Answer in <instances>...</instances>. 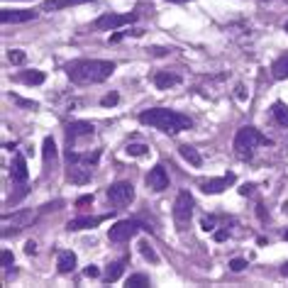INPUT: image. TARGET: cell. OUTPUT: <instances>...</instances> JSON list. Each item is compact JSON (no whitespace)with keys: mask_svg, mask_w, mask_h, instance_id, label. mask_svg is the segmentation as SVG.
I'll return each mask as SVG.
<instances>
[{"mask_svg":"<svg viewBox=\"0 0 288 288\" xmlns=\"http://www.w3.org/2000/svg\"><path fill=\"white\" fill-rule=\"evenodd\" d=\"M115 64L113 61H103V59H78L66 66V76L71 78V83L76 86H93L103 83L113 76Z\"/></svg>","mask_w":288,"mask_h":288,"instance_id":"obj_1","label":"cell"},{"mask_svg":"<svg viewBox=\"0 0 288 288\" xmlns=\"http://www.w3.org/2000/svg\"><path fill=\"white\" fill-rule=\"evenodd\" d=\"M139 122L142 125H149L154 130L164 132V135H178L183 130H191L193 120L178 110H169V108H152V110H144L139 113Z\"/></svg>","mask_w":288,"mask_h":288,"instance_id":"obj_2","label":"cell"},{"mask_svg":"<svg viewBox=\"0 0 288 288\" xmlns=\"http://www.w3.org/2000/svg\"><path fill=\"white\" fill-rule=\"evenodd\" d=\"M264 144H271V139L261 135L256 127H242L234 135V149L239 156H251L256 147H264Z\"/></svg>","mask_w":288,"mask_h":288,"instance_id":"obj_3","label":"cell"},{"mask_svg":"<svg viewBox=\"0 0 288 288\" xmlns=\"http://www.w3.org/2000/svg\"><path fill=\"white\" fill-rule=\"evenodd\" d=\"M139 230H149L147 225H142L139 220H120L115 222L110 232H108V239L110 242H115V244H122V242H130L132 237H135Z\"/></svg>","mask_w":288,"mask_h":288,"instance_id":"obj_4","label":"cell"},{"mask_svg":"<svg viewBox=\"0 0 288 288\" xmlns=\"http://www.w3.org/2000/svg\"><path fill=\"white\" fill-rule=\"evenodd\" d=\"M193 217V195L188 191H181L176 203H173V220L178 225V230H186Z\"/></svg>","mask_w":288,"mask_h":288,"instance_id":"obj_5","label":"cell"},{"mask_svg":"<svg viewBox=\"0 0 288 288\" xmlns=\"http://www.w3.org/2000/svg\"><path fill=\"white\" fill-rule=\"evenodd\" d=\"M108 200H110V205H115V208L130 205V203L135 200V186L127 183V181H117V183H113V186L108 188Z\"/></svg>","mask_w":288,"mask_h":288,"instance_id":"obj_6","label":"cell"},{"mask_svg":"<svg viewBox=\"0 0 288 288\" xmlns=\"http://www.w3.org/2000/svg\"><path fill=\"white\" fill-rule=\"evenodd\" d=\"M137 22V13H105L96 20L98 30H117V27H125V25H132Z\"/></svg>","mask_w":288,"mask_h":288,"instance_id":"obj_7","label":"cell"},{"mask_svg":"<svg viewBox=\"0 0 288 288\" xmlns=\"http://www.w3.org/2000/svg\"><path fill=\"white\" fill-rule=\"evenodd\" d=\"M35 212L32 210H18L13 212V215H3V234H8V232H20L25 230V227H30L32 222H35Z\"/></svg>","mask_w":288,"mask_h":288,"instance_id":"obj_8","label":"cell"},{"mask_svg":"<svg viewBox=\"0 0 288 288\" xmlns=\"http://www.w3.org/2000/svg\"><path fill=\"white\" fill-rule=\"evenodd\" d=\"M91 176H93L91 164H83V161H71V164H69V169H66V181H71V183H76V186L88 183V181H91Z\"/></svg>","mask_w":288,"mask_h":288,"instance_id":"obj_9","label":"cell"},{"mask_svg":"<svg viewBox=\"0 0 288 288\" xmlns=\"http://www.w3.org/2000/svg\"><path fill=\"white\" fill-rule=\"evenodd\" d=\"M234 181H237V176H234V173H225V176H220V178L200 181V191L208 193V195H215V193H222L225 188H230Z\"/></svg>","mask_w":288,"mask_h":288,"instance_id":"obj_10","label":"cell"},{"mask_svg":"<svg viewBox=\"0 0 288 288\" xmlns=\"http://www.w3.org/2000/svg\"><path fill=\"white\" fill-rule=\"evenodd\" d=\"M147 186L156 193L164 191V188H169V173H166V169H164L161 164H156L152 171L147 173Z\"/></svg>","mask_w":288,"mask_h":288,"instance_id":"obj_11","label":"cell"},{"mask_svg":"<svg viewBox=\"0 0 288 288\" xmlns=\"http://www.w3.org/2000/svg\"><path fill=\"white\" fill-rule=\"evenodd\" d=\"M30 20H37L35 10H0L3 25H20V22H30Z\"/></svg>","mask_w":288,"mask_h":288,"instance_id":"obj_12","label":"cell"},{"mask_svg":"<svg viewBox=\"0 0 288 288\" xmlns=\"http://www.w3.org/2000/svg\"><path fill=\"white\" fill-rule=\"evenodd\" d=\"M96 127L91 122H71L66 127V139H69V147H74V142L81 139V137H93Z\"/></svg>","mask_w":288,"mask_h":288,"instance_id":"obj_13","label":"cell"},{"mask_svg":"<svg viewBox=\"0 0 288 288\" xmlns=\"http://www.w3.org/2000/svg\"><path fill=\"white\" fill-rule=\"evenodd\" d=\"M10 176H13V181H15V183H25V181H27L30 171H27V161H25V156H22V154H15V156H13Z\"/></svg>","mask_w":288,"mask_h":288,"instance_id":"obj_14","label":"cell"},{"mask_svg":"<svg viewBox=\"0 0 288 288\" xmlns=\"http://www.w3.org/2000/svg\"><path fill=\"white\" fill-rule=\"evenodd\" d=\"M178 83H181V76H178V74H171V71H159V74L154 76V86L161 88V91H169V88L178 86Z\"/></svg>","mask_w":288,"mask_h":288,"instance_id":"obj_15","label":"cell"},{"mask_svg":"<svg viewBox=\"0 0 288 288\" xmlns=\"http://www.w3.org/2000/svg\"><path fill=\"white\" fill-rule=\"evenodd\" d=\"M86 3H93V0H44V10L52 13V10H64V8H74V5H86Z\"/></svg>","mask_w":288,"mask_h":288,"instance_id":"obj_16","label":"cell"},{"mask_svg":"<svg viewBox=\"0 0 288 288\" xmlns=\"http://www.w3.org/2000/svg\"><path fill=\"white\" fill-rule=\"evenodd\" d=\"M105 217H76V220H71L66 227L71 232H78V230H88V227H96V225H100Z\"/></svg>","mask_w":288,"mask_h":288,"instance_id":"obj_17","label":"cell"},{"mask_svg":"<svg viewBox=\"0 0 288 288\" xmlns=\"http://www.w3.org/2000/svg\"><path fill=\"white\" fill-rule=\"evenodd\" d=\"M57 266L61 273H71V271L76 269V254L74 251H61L57 259Z\"/></svg>","mask_w":288,"mask_h":288,"instance_id":"obj_18","label":"cell"},{"mask_svg":"<svg viewBox=\"0 0 288 288\" xmlns=\"http://www.w3.org/2000/svg\"><path fill=\"white\" fill-rule=\"evenodd\" d=\"M178 154H181V156H183L191 166H195V169H198V166H203V156L198 154V149H193V147H188V144L178 147Z\"/></svg>","mask_w":288,"mask_h":288,"instance_id":"obj_19","label":"cell"},{"mask_svg":"<svg viewBox=\"0 0 288 288\" xmlns=\"http://www.w3.org/2000/svg\"><path fill=\"white\" fill-rule=\"evenodd\" d=\"M271 113H273V120H276L281 127H288V105H286V103L276 100V103H273V108H271Z\"/></svg>","mask_w":288,"mask_h":288,"instance_id":"obj_20","label":"cell"},{"mask_svg":"<svg viewBox=\"0 0 288 288\" xmlns=\"http://www.w3.org/2000/svg\"><path fill=\"white\" fill-rule=\"evenodd\" d=\"M20 81L22 83H27V86H42L44 83V71H37V69H32V71H25V74H20Z\"/></svg>","mask_w":288,"mask_h":288,"instance_id":"obj_21","label":"cell"},{"mask_svg":"<svg viewBox=\"0 0 288 288\" xmlns=\"http://www.w3.org/2000/svg\"><path fill=\"white\" fill-rule=\"evenodd\" d=\"M271 74H273V78H278V81H286V78H288V54L273 61Z\"/></svg>","mask_w":288,"mask_h":288,"instance_id":"obj_22","label":"cell"},{"mask_svg":"<svg viewBox=\"0 0 288 288\" xmlns=\"http://www.w3.org/2000/svg\"><path fill=\"white\" fill-rule=\"evenodd\" d=\"M42 154H44V161H54L57 159V142L54 137H44V144H42Z\"/></svg>","mask_w":288,"mask_h":288,"instance_id":"obj_23","label":"cell"},{"mask_svg":"<svg viewBox=\"0 0 288 288\" xmlns=\"http://www.w3.org/2000/svg\"><path fill=\"white\" fill-rule=\"evenodd\" d=\"M122 269H125V259H122V261H115V264H110L108 271H105V281H108V283L117 281V278L122 276Z\"/></svg>","mask_w":288,"mask_h":288,"instance_id":"obj_24","label":"cell"},{"mask_svg":"<svg viewBox=\"0 0 288 288\" xmlns=\"http://www.w3.org/2000/svg\"><path fill=\"white\" fill-rule=\"evenodd\" d=\"M139 251H142V256H144L147 261H152V264L159 261V256H156V251H154V247L149 242H139Z\"/></svg>","mask_w":288,"mask_h":288,"instance_id":"obj_25","label":"cell"},{"mask_svg":"<svg viewBox=\"0 0 288 288\" xmlns=\"http://www.w3.org/2000/svg\"><path fill=\"white\" fill-rule=\"evenodd\" d=\"M127 286L130 288H147V286H152V283H149V278H147L144 273H135V276L127 278Z\"/></svg>","mask_w":288,"mask_h":288,"instance_id":"obj_26","label":"cell"},{"mask_svg":"<svg viewBox=\"0 0 288 288\" xmlns=\"http://www.w3.org/2000/svg\"><path fill=\"white\" fill-rule=\"evenodd\" d=\"M8 59H10V64H15V66H22V64L27 61V54H25V52H20V49H13V52L8 54Z\"/></svg>","mask_w":288,"mask_h":288,"instance_id":"obj_27","label":"cell"},{"mask_svg":"<svg viewBox=\"0 0 288 288\" xmlns=\"http://www.w3.org/2000/svg\"><path fill=\"white\" fill-rule=\"evenodd\" d=\"M125 152L130 154V156H144V154L149 152V147H147V144H130Z\"/></svg>","mask_w":288,"mask_h":288,"instance_id":"obj_28","label":"cell"},{"mask_svg":"<svg viewBox=\"0 0 288 288\" xmlns=\"http://www.w3.org/2000/svg\"><path fill=\"white\" fill-rule=\"evenodd\" d=\"M117 100H120V96H117V93H110V96H105L100 100V105H103V108H113V105H117Z\"/></svg>","mask_w":288,"mask_h":288,"instance_id":"obj_29","label":"cell"},{"mask_svg":"<svg viewBox=\"0 0 288 288\" xmlns=\"http://www.w3.org/2000/svg\"><path fill=\"white\" fill-rule=\"evenodd\" d=\"M215 225H217V220H215V217H203V220H200V227H203L205 232H212V230H215Z\"/></svg>","mask_w":288,"mask_h":288,"instance_id":"obj_30","label":"cell"},{"mask_svg":"<svg viewBox=\"0 0 288 288\" xmlns=\"http://www.w3.org/2000/svg\"><path fill=\"white\" fill-rule=\"evenodd\" d=\"M13 251H8V249H3V269H10L13 266Z\"/></svg>","mask_w":288,"mask_h":288,"instance_id":"obj_31","label":"cell"},{"mask_svg":"<svg viewBox=\"0 0 288 288\" xmlns=\"http://www.w3.org/2000/svg\"><path fill=\"white\" fill-rule=\"evenodd\" d=\"M25 254H27V256H35V254H37V242H35V239L25 242Z\"/></svg>","mask_w":288,"mask_h":288,"instance_id":"obj_32","label":"cell"},{"mask_svg":"<svg viewBox=\"0 0 288 288\" xmlns=\"http://www.w3.org/2000/svg\"><path fill=\"white\" fill-rule=\"evenodd\" d=\"M86 205H93V195H81L76 200V208H86Z\"/></svg>","mask_w":288,"mask_h":288,"instance_id":"obj_33","label":"cell"},{"mask_svg":"<svg viewBox=\"0 0 288 288\" xmlns=\"http://www.w3.org/2000/svg\"><path fill=\"white\" fill-rule=\"evenodd\" d=\"M13 100H15L18 105H22V108H32V110L37 108V103H35V100H22V98H18V96H13Z\"/></svg>","mask_w":288,"mask_h":288,"instance_id":"obj_34","label":"cell"},{"mask_svg":"<svg viewBox=\"0 0 288 288\" xmlns=\"http://www.w3.org/2000/svg\"><path fill=\"white\" fill-rule=\"evenodd\" d=\"M244 266H247V261H244V259H232V261H230V269L232 271H242Z\"/></svg>","mask_w":288,"mask_h":288,"instance_id":"obj_35","label":"cell"},{"mask_svg":"<svg viewBox=\"0 0 288 288\" xmlns=\"http://www.w3.org/2000/svg\"><path fill=\"white\" fill-rule=\"evenodd\" d=\"M234 91H237L234 96H237V100H239V103H244V100H247V93H244V86H242V83H239Z\"/></svg>","mask_w":288,"mask_h":288,"instance_id":"obj_36","label":"cell"},{"mask_svg":"<svg viewBox=\"0 0 288 288\" xmlns=\"http://www.w3.org/2000/svg\"><path fill=\"white\" fill-rule=\"evenodd\" d=\"M83 273H86V276H88V278H98V276H100V271H98V266H93V264H91V266H88V269L83 271Z\"/></svg>","mask_w":288,"mask_h":288,"instance_id":"obj_37","label":"cell"},{"mask_svg":"<svg viewBox=\"0 0 288 288\" xmlns=\"http://www.w3.org/2000/svg\"><path fill=\"white\" fill-rule=\"evenodd\" d=\"M149 52H152L154 57H166V54H169V49H161V47H154V49H149Z\"/></svg>","mask_w":288,"mask_h":288,"instance_id":"obj_38","label":"cell"},{"mask_svg":"<svg viewBox=\"0 0 288 288\" xmlns=\"http://www.w3.org/2000/svg\"><path fill=\"white\" fill-rule=\"evenodd\" d=\"M227 237H230V234H227L225 230H217V232H215V242H225Z\"/></svg>","mask_w":288,"mask_h":288,"instance_id":"obj_39","label":"cell"},{"mask_svg":"<svg viewBox=\"0 0 288 288\" xmlns=\"http://www.w3.org/2000/svg\"><path fill=\"white\" fill-rule=\"evenodd\" d=\"M251 188H254L251 183H244V186L239 188V193H242V195H249V193H251Z\"/></svg>","mask_w":288,"mask_h":288,"instance_id":"obj_40","label":"cell"},{"mask_svg":"<svg viewBox=\"0 0 288 288\" xmlns=\"http://www.w3.org/2000/svg\"><path fill=\"white\" fill-rule=\"evenodd\" d=\"M281 273H283V276H286V278H288V261H286V264H283V266H281Z\"/></svg>","mask_w":288,"mask_h":288,"instance_id":"obj_41","label":"cell"},{"mask_svg":"<svg viewBox=\"0 0 288 288\" xmlns=\"http://www.w3.org/2000/svg\"><path fill=\"white\" fill-rule=\"evenodd\" d=\"M283 239H286V242H288V230H286V232H283Z\"/></svg>","mask_w":288,"mask_h":288,"instance_id":"obj_42","label":"cell"},{"mask_svg":"<svg viewBox=\"0 0 288 288\" xmlns=\"http://www.w3.org/2000/svg\"><path fill=\"white\" fill-rule=\"evenodd\" d=\"M171 3H186V0H171Z\"/></svg>","mask_w":288,"mask_h":288,"instance_id":"obj_43","label":"cell"},{"mask_svg":"<svg viewBox=\"0 0 288 288\" xmlns=\"http://www.w3.org/2000/svg\"><path fill=\"white\" fill-rule=\"evenodd\" d=\"M283 30H286V32H288V22H286V27H283Z\"/></svg>","mask_w":288,"mask_h":288,"instance_id":"obj_44","label":"cell"}]
</instances>
